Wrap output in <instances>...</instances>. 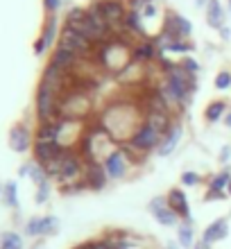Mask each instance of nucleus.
I'll return each instance as SVG.
<instances>
[{
  "label": "nucleus",
  "mask_w": 231,
  "mask_h": 249,
  "mask_svg": "<svg viewBox=\"0 0 231 249\" xmlns=\"http://www.w3.org/2000/svg\"><path fill=\"white\" fill-rule=\"evenodd\" d=\"M145 109L141 107L136 100H127V102H113L105 109L100 124L105 127L111 141L116 143H127L132 136L139 131V127L145 123Z\"/></svg>",
  "instance_id": "nucleus-1"
},
{
  "label": "nucleus",
  "mask_w": 231,
  "mask_h": 249,
  "mask_svg": "<svg viewBox=\"0 0 231 249\" xmlns=\"http://www.w3.org/2000/svg\"><path fill=\"white\" fill-rule=\"evenodd\" d=\"M91 111V98L89 91L82 89H71V91L59 100V116L61 120H82Z\"/></svg>",
  "instance_id": "nucleus-2"
},
{
  "label": "nucleus",
  "mask_w": 231,
  "mask_h": 249,
  "mask_svg": "<svg viewBox=\"0 0 231 249\" xmlns=\"http://www.w3.org/2000/svg\"><path fill=\"white\" fill-rule=\"evenodd\" d=\"M57 46L66 48V50H71V53H75L79 59H91L93 61V57H95V46H93L89 39H84L79 32H75L73 27H68V25L61 30Z\"/></svg>",
  "instance_id": "nucleus-3"
},
{
  "label": "nucleus",
  "mask_w": 231,
  "mask_h": 249,
  "mask_svg": "<svg viewBox=\"0 0 231 249\" xmlns=\"http://www.w3.org/2000/svg\"><path fill=\"white\" fill-rule=\"evenodd\" d=\"M36 116H39V123H54V120H61L59 98H57L50 89H46L43 84H39V91H36Z\"/></svg>",
  "instance_id": "nucleus-4"
},
{
  "label": "nucleus",
  "mask_w": 231,
  "mask_h": 249,
  "mask_svg": "<svg viewBox=\"0 0 231 249\" xmlns=\"http://www.w3.org/2000/svg\"><path fill=\"white\" fill-rule=\"evenodd\" d=\"M102 165H105L107 177L109 179H123L127 175V170H129L132 161H129L125 152L118 147V150H111L109 154H107L105 161H102Z\"/></svg>",
  "instance_id": "nucleus-5"
},
{
  "label": "nucleus",
  "mask_w": 231,
  "mask_h": 249,
  "mask_svg": "<svg viewBox=\"0 0 231 249\" xmlns=\"http://www.w3.org/2000/svg\"><path fill=\"white\" fill-rule=\"evenodd\" d=\"M100 7H102V14H105L111 32L123 30V20H125L127 12H129V9H125V2L123 0H100Z\"/></svg>",
  "instance_id": "nucleus-6"
},
{
  "label": "nucleus",
  "mask_w": 231,
  "mask_h": 249,
  "mask_svg": "<svg viewBox=\"0 0 231 249\" xmlns=\"http://www.w3.org/2000/svg\"><path fill=\"white\" fill-rule=\"evenodd\" d=\"M129 143H132L139 152H143V154H145V152L157 150V147H159V143H161V134H159V131H154L150 124L143 123L139 127V131L132 136V141H129Z\"/></svg>",
  "instance_id": "nucleus-7"
},
{
  "label": "nucleus",
  "mask_w": 231,
  "mask_h": 249,
  "mask_svg": "<svg viewBox=\"0 0 231 249\" xmlns=\"http://www.w3.org/2000/svg\"><path fill=\"white\" fill-rule=\"evenodd\" d=\"M150 213H152L154 220H157L159 224H163V227H177L179 224V215L168 206V199H165V197H154L152 202H150Z\"/></svg>",
  "instance_id": "nucleus-8"
},
{
  "label": "nucleus",
  "mask_w": 231,
  "mask_h": 249,
  "mask_svg": "<svg viewBox=\"0 0 231 249\" xmlns=\"http://www.w3.org/2000/svg\"><path fill=\"white\" fill-rule=\"evenodd\" d=\"M64 145H59V143H48V141H34V147H32V152H34V161L36 163H41V165H48L50 161H54L57 157H61L64 154Z\"/></svg>",
  "instance_id": "nucleus-9"
},
{
  "label": "nucleus",
  "mask_w": 231,
  "mask_h": 249,
  "mask_svg": "<svg viewBox=\"0 0 231 249\" xmlns=\"http://www.w3.org/2000/svg\"><path fill=\"white\" fill-rule=\"evenodd\" d=\"M84 184L86 188H91V190H102L107 186V170H105V165L98 163V161H89L84 168Z\"/></svg>",
  "instance_id": "nucleus-10"
},
{
  "label": "nucleus",
  "mask_w": 231,
  "mask_h": 249,
  "mask_svg": "<svg viewBox=\"0 0 231 249\" xmlns=\"http://www.w3.org/2000/svg\"><path fill=\"white\" fill-rule=\"evenodd\" d=\"M165 199H168V206H170V209L179 215V220H184V222H193L191 206H188V197H186L184 190H181V188H172L170 193L165 195Z\"/></svg>",
  "instance_id": "nucleus-11"
},
{
  "label": "nucleus",
  "mask_w": 231,
  "mask_h": 249,
  "mask_svg": "<svg viewBox=\"0 0 231 249\" xmlns=\"http://www.w3.org/2000/svg\"><path fill=\"white\" fill-rule=\"evenodd\" d=\"M9 147L14 152H27L32 150V131L27 129V124H14L9 129Z\"/></svg>",
  "instance_id": "nucleus-12"
},
{
  "label": "nucleus",
  "mask_w": 231,
  "mask_h": 249,
  "mask_svg": "<svg viewBox=\"0 0 231 249\" xmlns=\"http://www.w3.org/2000/svg\"><path fill=\"white\" fill-rule=\"evenodd\" d=\"M163 30L165 32L175 34L177 39H188L193 32V25L191 20L184 18V16H179V14H165V20H163Z\"/></svg>",
  "instance_id": "nucleus-13"
},
{
  "label": "nucleus",
  "mask_w": 231,
  "mask_h": 249,
  "mask_svg": "<svg viewBox=\"0 0 231 249\" xmlns=\"http://www.w3.org/2000/svg\"><path fill=\"white\" fill-rule=\"evenodd\" d=\"M50 64L57 66V68H61L64 72H75L79 68V64H82V59H79L75 53H71V50H66V48L57 46L53 53V59H50Z\"/></svg>",
  "instance_id": "nucleus-14"
},
{
  "label": "nucleus",
  "mask_w": 231,
  "mask_h": 249,
  "mask_svg": "<svg viewBox=\"0 0 231 249\" xmlns=\"http://www.w3.org/2000/svg\"><path fill=\"white\" fill-rule=\"evenodd\" d=\"M181 136H184V127L179 123H175L170 127V131L165 134V136H161V143H159L157 147V154L159 157H170L172 152L179 147V141H181Z\"/></svg>",
  "instance_id": "nucleus-15"
},
{
  "label": "nucleus",
  "mask_w": 231,
  "mask_h": 249,
  "mask_svg": "<svg viewBox=\"0 0 231 249\" xmlns=\"http://www.w3.org/2000/svg\"><path fill=\"white\" fill-rule=\"evenodd\" d=\"M145 64H136V61H132V64L127 66L123 72H118V82L125 86H136V89H141V86L145 84Z\"/></svg>",
  "instance_id": "nucleus-16"
},
{
  "label": "nucleus",
  "mask_w": 231,
  "mask_h": 249,
  "mask_svg": "<svg viewBox=\"0 0 231 249\" xmlns=\"http://www.w3.org/2000/svg\"><path fill=\"white\" fill-rule=\"evenodd\" d=\"M159 57V50L157 46H154V41L152 39H145V41H141L139 46H134L132 48V61H136V64H150V61H157Z\"/></svg>",
  "instance_id": "nucleus-17"
},
{
  "label": "nucleus",
  "mask_w": 231,
  "mask_h": 249,
  "mask_svg": "<svg viewBox=\"0 0 231 249\" xmlns=\"http://www.w3.org/2000/svg\"><path fill=\"white\" fill-rule=\"evenodd\" d=\"M227 236H229V222H227V217H218L215 222H211L204 229V236H202V240H204V243L211 247L213 243L225 240Z\"/></svg>",
  "instance_id": "nucleus-18"
},
{
  "label": "nucleus",
  "mask_w": 231,
  "mask_h": 249,
  "mask_svg": "<svg viewBox=\"0 0 231 249\" xmlns=\"http://www.w3.org/2000/svg\"><path fill=\"white\" fill-rule=\"evenodd\" d=\"M145 124H150L154 131H159L161 136H165V134L170 131V127H172L175 123L170 120L168 111H147V113H145Z\"/></svg>",
  "instance_id": "nucleus-19"
},
{
  "label": "nucleus",
  "mask_w": 231,
  "mask_h": 249,
  "mask_svg": "<svg viewBox=\"0 0 231 249\" xmlns=\"http://www.w3.org/2000/svg\"><path fill=\"white\" fill-rule=\"evenodd\" d=\"M59 134H61V120L54 123H39L34 141H48V143H59Z\"/></svg>",
  "instance_id": "nucleus-20"
},
{
  "label": "nucleus",
  "mask_w": 231,
  "mask_h": 249,
  "mask_svg": "<svg viewBox=\"0 0 231 249\" xmlns=\"http://www.w3.org/2000/svg\"><path fill=\"white\" fill-rule=\"evenodd\" d=\"M143 16H141V12H127L125 20H123V32L127 34V36H145V27H143Z\"/></svg>",
  "instance_id": "nucleus-21"
},
{
  "label": "nucleus",
  "mask_w": 231,
  "mask_h": 249,
  "mask_svg": "<svg viewBox=\"0 0 231 249\" xmlns=\"http://www.w3.org/2000/svg\"><path fill=\"white\" fill-rule=\"evenodd\" d=\"M206 23L215 27V30L225 27V9H222L218 0H209V5H206Z\"/></svg>",
  "instance_id": "nucleus-22"
},
{
  "label": "nucleus",
  "mask_w": 231,
  "mask_h": 249,
  "mask_svg": "<svg viewBox=\"0 0 231 249\" xmlns=\"http://www.w3.org/2000/svg\"><path fill=\"white\" fill-rule=\"evenodd\" d=\"M177 240L181 249H193L195 245V233H193V222L177 224Z\"/></svg>",
  "instance_id": "nucleus-23"
},
{
  "label": "nucleus",
  "mask_w": 231,
  "mask_h": 249,
  "mask_svg": "<svg viewBox=\"0 0 231 249\" xmlns=\"http://www.w3.org/2000/svg\"><path fill=\"white\" fill-rule=\"evenodd\" d=\"M225 116H227V102H222V100L211 102L204 111L206 123H220V120H225Z\"/></svg>",
  "instance_id": "nucleus-24"
},
{
  "label": "nucleus",
  "mask_w": 231,
  "mask_h": 249,
  "mask_svg": "<svg viewBox=\"0 0 231 249\" xmlns=\"http://www.w3.org/2000/svg\"><path fill=\"white\" fill-rule=\"evenodd\" d=\"M41 41H43V46L50 48L54 43V39H57V18H54V14H50L46 20V25H43V32H41L39 36Z\"/></svg>",
  "instance_id": "nucleus-25"
},
{
  "label": "nucleus",
  "mask_w": 231,
  "mask_h": 249,
  "mask_svg": "<svg viewBox=\"0 0 231 249\" xmlns=\"http://www.w3.org/2000/svg\"><path fill=\"white\" fill-rule=\"evenodd\" d=\"M0 249H23V238L16 231H2L0 233Z\"/></svg>",
  "instance_id": "nucleus-26"
},
{
  "label": "nucleus",
  "mask_w": 231,
  "mask_h": 249,
  "mask_svg": "<svg viewBox=\"0 0 231 249\" xmlns=\"http://www.w3.org/2000/svg\"><path fill=\"white\" fill-rule=\"evenodd\" d=\"M2 199L9 209H18V186H16V181H7L2 186Z\"/></svg>",
  "instance_id": "nucleus-27"
},
{
  "label": "nucleus",
  "mask_w": 231,
  "mask_h": 249,
  "mask_svg": "<svg viewBox=\"0 0 231 249\" xmlns=\"http://www.w3.org/2000/svg\"><path fill=\"white\" fill-rule=\"evenodd\" d=\"M25 165H27V177L32 179L36 186L50 179V177H48V172H46V168H43L41 163H36V161H30V163H25Z\"/></svg>",
  "instance_id": "nucleus-28"
},
{
  "label": "nucleus",
  "mask_w": 231,
  "mask_h": 249,
  "mask_svg": "<svg viewBox=\"0 0 231 249\" xmlns=\"http://www.w3.org/2000/svg\"><path fill=\"white\" fill-rule=\"evenodd\" d=\"M43 233H46V220L43 217H30L25 222V236L36 238L43 236Z\"/></svg>",
  "instance_id": "nucleus-29"
},
{
  "label": "nucleus",
  "mask_w": 231,
  "mask_h": 249,
  "mask_svg": "<svg viewBox=\"0 0 231 249\" xmlns=\"http://www.w3.org/2000/svg\"><path fill=\"white\" fill-rule=\"evenodd\" d=\"M229 181H231V172L229 170H222V172H218V175L211 179L209 190H213V193H225L227 186H229Z\"/></svg>",
  "instance_id": "nucleus-30"
},
{
  "label": "nucleus",
  "mask_w": 231,
  "mask_h": 249,
  "mask_svg": "<svg viewBox=\"0 0 231 249\" xmlns=\"http://www.w3.org/2000/svg\"><path fill=\"white\" fill-rule=\"evenodd\" d=\"M193 50H195V46H193V43H186L184 39L172 41L170 48H168V53H177V54H191Z\"/></svg>",
  "instance_id": "nucleus-31"
},
{
  "label": "nucleus",
  "mask_w": 231,
  "mask_h": 249,
  "mask_svg": "<svg viewBox=\"0 0 231 249\" xmlns=\"http://www.w3.org/2000/svg\"><path fill=\"white\" fill-rule=\"evenodd\" d=\"M48 197H50V181H43V184L36 186V195H34V202H36V204H46Z\"/></svg>",
  "instance_id": "nucleus-32"
},
{
  "label": "nucleus",
  "mask_w": 231,
  "mask_h": 249,
  "mask_svg": "<svg viewBox=\"0 0 231 249\" xmlns=\"http://www.w3.org/2000/svg\"><path fill=\"white\" fill-rule=\"evenodd\" d=\"M179 66L184 68L188 75H197L199 72V64H197V59H191V57H184V59L179 61Z\"/></svg>",
  "instance_id": "nucleus-33"
},
{
  "label": "nucleus",
  "mask_w": 231,
  "mask_h": 249,
  "mask_svg": "<svg viewBox=\"0 0 231 249\" xmlns=\"http://www.w3.org/2000/svg\"><path fill=\"white\" fill-rule=\"evenodd\" d=\"M229 86H231V72H227V71L218 72V77H215V89H218V91H227Z\"/></svg>",
  "instance_id": "nucleus-34"
},
{
  "label": "nucleus",
  "mask_w": 231,
  "mask_h": 249,
  "mask_svg": "<svg viewBox=\"0 0 231 249\" xmlns=\"http://www.w3.org/2000/svg\"><path fill=\"white\" fill-rule=\"evenodd\" d=\"M84 18H86V9H82V7H73L66 16V23H79V20H84Z\"/></svg>",
  "instance_id": "nucleus-35"
},
{
  "label": "nucleus",
  "mask_w": 231,
  "mask_h": 249,
  "mask_svg": "<svg viewBox=\"0 0 231 249\" xmlns=\"http://www.w3.org/2000/svg\"><path fill=\"white\" fill-rule=\"evenodd\" d=\"M43 220H46V233H43V236H53V233L59 231V220L54 215H46Z\"/></svg>",
  "instance_id": "nucleus-36"
},
{
  "label": "nucleus",
  "mask_w": 231,
  "mask_h": 249,
  "mask_svg": "<svg viewBox=\"0 0 231 249\" xmlns=\"http://www.w3.org/2000/svg\"><path fill=\"white\" fill-rule=\"evenodd\" d=\"M199 181H202V177H199L197 172H193V170H186L184 175H181V184L184 186H197Z\"/></svg>",
  "instance_id": "nucleus-37"
},
{
  "label": "nucleus",
  "mask_w": 231,
  "mask_h": 249,
  "mask_svg": "<svg viewBox=\"0 0 231 249\" xmlns=\"http://www.w3.org/2000/svg\"><path fill=\"white\" fill-rule=\"evenodd\" d=\"M43 5H46V9L50 14H54L57 9H59V5H61V0H43Z\"/></svg>",
  "instance_id": "nucleus-38"
},
{
  "label": "nucleus",
  "mask_w": 231,
  "mask_h": 249,
  "mask_svg": "<svg viewBox=\"0 0 231 249\" xmlns=\"http://www.w3.org/2000/svg\"><path fill=\"white\" fill-rule=\"evenodd\" d=\"M229 159H231V145H225L222 152H220V163H229Z\"/></svg>",
  "instance_id": "nucleus-39"
},
{
  "label": "nucleus",
  "mask_w": 231,
  "mask_h": 249,
  "mask_svg": "<svg viewBox=\"0 0 231 249\" xmlns=\"http://www.w3.org/2000/svg\"><path fill=\"white\" fill-rule=\"evenodd\" d=\"M46 50H48V48L43 46V41H41V39L34 41V54H39V57H41V54L46 53Z\"/></svg>",
  "instance_id": "nucleus-40"
},
{
  "label": "nucleus",
  "mask_w": 231,
  "mask_h": 249,
  "mask_svg": "<svg viewBox=\"0 0 231 249\" xmlns=\"http://www.w3.org/2000/svg\"><path fill=\"white\" fill-rule=\"evenodd\" d=\"M193 249H209V245H206L204 240H197V243L193 245Z\"/></svg>",
  "instance_id": "nucleus-41"
},
{
  "label": "nucleus",
  "mask_w": 231,
  "mask_h": 249,
  "mask_svg": "<svg viewBox=\"0 0 231 249\" xmlns=\"http://www.w3.org/2000/svg\"><path fill=\"white\" fill-rule=\"evenodd\" d=\"M73 249H93V240L91 243H82V245H77V247H73Z\"/></svg>",
  "instance_id": "nucleus-42"
},
{
  "label": "nucleus",
  "mask_w": 231,
  "mask_h": 249,
  "mask_svg": "<svg viewBox=\"0 0 231 249\" xmlns=\"http://www.w3.org/2000/svg\"><path fill=\"white\" fill-rule=\"evenodd\" d=\"M220 34H222V39H229V36H231L229 27H222V30H220Z\"/></svg>",
  "instance_id": "nucleus-43"
},
{
  "label": "nucleus",
  "mask_w": 231,
  "mask_h": 249,
  "mask_svg": "<svg viewBox=\"0 0 231 249\" xmlns=\"http://www.w3.org/2000/svg\"><path fill=\"white\" fill-rule=\"evenodd\" d=\"M225 124L231 129V111H227V116H225Z\"/></svg>",
  "instance_id": "nucleus-44"
},
{
  "label": "nucleus",
  "mask_w": 231,
  "mask_h": 249,
  "mask_svg": "<svg viewBox=\"0 0 231 249\" xmlns=\"http://www.w3.org/2000/svg\"><path fill=\"white\" fill-rule=\"evenodd\" d=\"M165 249H179V243H175V240H172V243H168V247Z\"/></svg>",
  "instance_id": "nucleus-45"
},
{
  "label": "nucleus",
  "mask_w": 231,
  "mask_h": 249,
  "mask_svg": "<svg viewBox=\"0 0 231 249\" xmlns=\"http://www.w3.org/2000/svg\"><path fill=\"white\" fill-rule=\"evenodd\" d=\"M197 2V7H202V5H209V0H195Z\"/></svg>",
  "instance_id": "nucleus-46"
},
{
  "label": "nucleus",
  "mask_w": 231,
  "mask_h": 249,
  "mask_svg": "<svg viewBox=\"0 0 231 249\" xmlns=\"http://www.w3.org/2000/svg\"><path fill=\"white\" fill-rule=\"evenodd\" d=\"M227 195L231 197V181H229V186H227Z\"/></svg>",
  "instance_id": "nucleus-47"
},
{
  "label": "nucleus",
  "mask_w": 231,
  "mask_h": 249,
  "mask_svg": "<svg viewBox=\"0 0 231 249\" xmlns=\"http://www.w3.org/2000/svg\"><path fill=\"white\" fill-rule=\"evenodd\" d=\"M0 195H2V186H0Z\"/></svg>",
  "instance_id": "nucleus-48"
},
{
  "label": "nucleus",
  "mask_w": 231,
  "mask_h": 249,
  "mask_svg": "<svg viewBox=\"0 0 231 249\" xmlns=\"http://www.w3.org/2000/svg\"><path fill=\"white\" fill-rule=\"evenodd\" d=\"M229 9H231V0H229Z\"/></svg>",
  "instance_id": "nucleus-49"
}]
</instances>
